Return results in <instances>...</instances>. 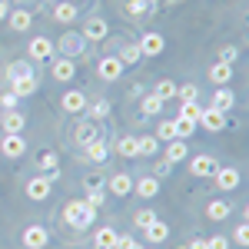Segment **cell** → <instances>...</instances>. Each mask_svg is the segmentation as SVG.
<instances>
[{
	"instance_id": "cell-3",
	"label": "cell",
	"mask_w": 249,
	"mask_h": 249,
	"mask_svg": "<svg viewBox=\"0 0 249 249\" xmlns=\"http://www.w3.org/2000/svg\"><path fill=\"white\" fill-rule=\"evenodd\" d=\"M136 47H140V53H143V57H156V53H163L166 40L150 30V34H143V37H140V43H136Z\"/></svg>"
},
{
	"instance_id": "cell-41",
	"label": "cell",
	"mask_w": 249,
	"mask_h": 249,
	"mask_svg": "<svg viewBox=\"0 0 249 249\" xmlns=\"http://www.w3.org/2000/svg\"><path fill=\"white\" fill-rule=\"evenodd\" d=\"M113 249H143V246L136 243L133 236H116V246Z\"/></svg>"
},
{
	"instance_id": "cell-11",
	"label": "cell",
	"mask_w": 249,
	"mask_h": 249,
	"mask_svg": "<svg viewBox=\"0 0 249 249\" xmlns=\"http://www.w3.org/2000/svg\"><path fill=\"white\" fill-rule=\"evenodd\" d=\"M190 170H193V176H213L216 173V160L213 156H196V160H190Z\"/></svg>"
},
{
	"instance_id": "cell-7",
	"label": "cell",
	"mask_w": 249,
	"mask_h": 249,
	"mask_svg": "<svg viewBox=\"0 0 249 249\" xmlns=\"http://www.w3.org/2000/svg\"><path fill=\"white\" fill-rule=\"evenodd\" d=\"M47 243H50V236H47V230H43V226H30V230H23V246L43 249Z\"/></svg>"
},
{
	"instance_id": "cell-15",
	"label": "cell",
	"mask_w": 249,
	"mask_h": 249,
	"mask_svg": "<svg viewBox=\"0 0 249 249\" xmlns=\"http://www.w3.org/2000/svg\"><path fill=\"white\" fill-rule=\"evenodd\" d=\"M143 232H146V239H150V243H163V239L170 236V226H166V223H160V219H153L150 226H143Z\"/></svg>"
},
{
	"instance_id": "cell-45",
	"label": "cell",
	"mask_w": 249,
	"mask_h": 249,
	"mask_svg": "<svg viewBox=\"0 0 249 249\" xmlns=\"http://www.w3.org/2000/svg\"><path fill=\"white\" fill-rule=\"evenodd\" d=\"M17 100H20L17 93H3V96H0V107H3V113H7V110H14V107H17Z\"/></svg>"
},
{
	"instance_id": "cell-34",
	"label": "cell",
	"mask_w": 249,
	"mask_h": 249,
	"mask_svg": "<svg viewBox=\"0 0 249 249\" xmlns=\"http://www.w3.org/2000/svg\"><path fill=\"white\" fill-rule=\"evenodd\" d=\"M153 96H160V100L166 103L170 96H176V87H173L170 80H160V83H156V93H153Z\"/></svg>"
},
{
	"instance_id": "cell-12",
	"label": "cell",
	"mask_w": 249,
	"mask_h": 249,
	"mask_svg": "<svg viewBox=\"0 0 249 249\" xmlns=\"http://www.w3.org/2000/svg\"><path fill=\"white\" fill-rule=\"evenodd\" d=\"M60 107H63L67 113H80V110L87 107V96L80 93V90H70V93H67L63 100H60Z\"/></svg>"
},
{
	"instance_id": "cell-26",
	"label": "cell",
	"mask_w": 249,
	"mask_h": 249,
	"mask_svg": "<svg viewBox=\"0 0 249 249\" xmlns=\"http://www.w3.org/2000/svg\"><path fill=\"white\" fill-rule=\"evenodd\" d=\"M166 160H170V163L186 160V143H183V140H170V146H166Z\"/></svg>"
},
{
	"instance_id": "cell-20",
	"label": "cell",
	"mask_w": 249,
	"mask_h": 249,
	"mask_svg": "<svg viewBox=\"0 0 249 249\" xmlns=\"http://www.w3.org/2000/svg\"><path fill=\"white\" fill-rule=\"evenodd\" d=\"M93 243H96V249H113L116 246V232L110 230V226H103V230H96Z\"/></svg>"
},
{
	"instance_id": "cell-29",
	"label": "cell",
	"mask_w": 249,
	"mask_h": 249,
	"mask_svg": "<svg viewBox=\"0 0 249 249\" xmlns=\"http://www.w3.org/2000/svg\"><path fill=\"white\" fill-rule=\"evenodd\" d=\"M116 153L120 156H140L136 153V136H123V140L116 143Z\"/></svg>"
},
{
	"instance_id": "cell-38",
	"label": "cell",
	"mask_w": 249,
	"mask_h": 249,
	"mask_svg": "<svg viewBox=\"0 0 249 249\" xmlns=\"http://www.w3.org/2000/svg\"><path fill=\"white\" fill-rule=\"evenodd\" d=\"M126 14H130V17L146 14V0H126Z\"/></svg>"
},
{
	"instance_id": "cell-5",
	"label": "cell",
	"mask_w": 249,
	"mask_h": 249,
	"mask_svg": "<svg viewBox=\"0 0 249 249\" xmlns=\"http://www.w3.org/2000/svg\"><path fill=\"white\" fill-rule=\"evenodd\" d=\"M50 190H53V179H50V176H34V179L27 183V196H30V199H47Z\"/></svg>"
},
{
	"instance_id": "cell-23",
	"label": "cell",
	"mask_w": 249,
	"mask_h": 249,
	"mask_svg": "<svg viewBox=\"0 0 249 249\" xmlns=\"http://www.w3.org/2000/svg\"><path fill=\"white\" fill-rule=\"evenodd\" d=\"M232 103H236V96H232L230 90H226V87H219V90H216V96H213V107H216V110H223V113H226V110H230Z\"/></svg>"
},
{
	"instance_id": "cell-43",
	"label": "cell",
	"mask_w": 249,
	"mask_h": 249,
	"mask_svg": "<svg viewBox=\"0 0 249 249\" xmlns=\"http://www.w3.org/2000/svg\"><path fill=\"white\" fill-rule=\"evenodd\" d=\"M206 249H230V239L226 236H210L206 239Z\"/></svg>"
},
{
	"instance_id": "cell-32",
	"label": "cell",
	"mask_w": 249,
	"mask_h": 249,
	"mask_svg": "<svg viewBox=\"0 0 249 249\" xmlns=\"http://www.w3.org/2000/svg\"><path fill=\"white\" fill-rule=\"evenodd\" d=\"M206 216H210V219H226V216H230V206L216 199V203H210V206H206Z\"/></svg>"
},
{
	"instance_id": "cell-36",
	"label": "cell",
	"mask_w": 249,
	"mask_h": 249,
	"mask_svg": "<svg viewBox=\"0 0 249 249\" xmlns=\"http://www.w3.org/2000/svg\"><path fill=\"white\" fill-rule=\"evenodd\" d=\"M160 110H163V100H160V96H146V100H143V113H160Z\"/></svg>"
},
{
	"instance_id": "cell-19",
	"label": "cell",
	"mask_w": 249,
	"mask_h": 249,
	"mask_svg": "<svg viewBox=\"0 0 249 249\" xmlns=\"http://www.w3.org/2000/svg\"><path fill=\"white\" fill-rule=\"evenodd\" d=\"M133 190L140 193V196H146V199H150V196H156V193H160V179H156V176H143Z\"/></svg>"
},
{
	"instance_id": "cell-14",
	"label": "cell",
	"mask_w": 249,
	"mask_h": 249,
	"mask_svg": "<svg viewBox=\"0 0 249 249\" xmlns=\"http://www.w3.org/2000/svg\"><path fill=\"white\" fill-rule=\"evenodd\" d=\"M23 126H27L23 113H17V110H7V113H3V133H20Z\"/></svg>"
},
{
	"instance_id": "cell-25",
	"label": "cell",
	"mask_w": 249,
	"mask_h": 249,
	"mask_svg": "<svg viewBox=\"0 0 249 249\" xmlns=\"http://www.w3.org/2000/svg\"><path fill=\"white\" fill-rule=\"evenodd\" d=\"M230 77H232V70H230V63H223V60H219V63H216V67L210 70V80L216 83V87H223V83H226Z\"/></svg>"
},
{
	"instance_id": "cell-48",
	"label": "cell",
	"mask_w": 249,
	"mask_h": 249,
	"mask_svg": "<svg viewBox=\"0 0 249 249\" xmlns=\"http://www.w3.org/2000/svg\"><path fill=\"white\" fill-rule=\"evenodd\" d=\"M170 170H173V163H170V160H163V163H156V173H160V176H166Z\"/></svg>"
},
{
	"instance_id": "cell-46",
	"label": "cell",
	"mask_w": 249,
	"mask_h": 249,
	"mask_svg": "<svg viewBox=\"0 0 249 249\" xmlns=\"http://www.w3.org/2000/svg\"><path fill=\"white\" fill-rule=\"evenodd\" d=\"M83 203H90V206H100V203H103V190H90V196H87V199H83Z\"/></svg>"
},
{
	"instance_id": "cell-37",
	"label": "cell",
	"mask_w": 249,
	"mask_h": 249,
	"mask_svg": "<svg viewBox=\"0 0 249 249\" xmlns=\"http://www.w3.org/2000/svg\"><path fill=\"white\" fill-rule=\"evenodd\" d=\"M156 136H160V140H176V130H173V120H166V123H160V126H156Z\"/></svg>"
},
{
	"instance_id": "cell-35",
	"label": "cell",
	"mask_w": 249,
	"mask_h": 249,
	"mask_svg": "<svg viewBox=\"0 0 249 249\" xmlns=\"http://www.w3.org/2000/svg\"><path fill=\"white\" fill-rule=\"evenodd\" d=\"M199 113H203V107H196V100H186L179 107V116H186V120H199Z\"/></svg>"
},
{
	"instance_id": "cell-44",
	"label": "cell",
	"mask_w": 249,
	"mask_h": 249,
	"mask_svg": "<svg viewBox=\"0 0 249 249\" xmlns=\"http://www.w3.org/2000/svg\"><path fill=\"white\" fill-rule=\"evenodd\" d=\"M176 93L183 96V103H186V100H196V96H199V90H196V87H193V83H186V87H179V90H176Z\"/></svg>"
},
{
	"instance_id": "cell-51",
	"label": "cell",
	"mask_w": 249,
	"mask_h": 249,
	"mask_svg": "<svg viewBox=\"0 0 249 249\" xmlns=\"http://www.w3.org/2000/svg\"><path fill=\"white\" fill-rule=\"evenodd\" d=\"M179 249H186V246H179Z\"/></svg>"
},
{
	"instance_id": "cell-17",
	"label": "cell",
	"mask_w": 249,
	"mask_h": 249,
	"mask_svg": "<svg viewBox=\"0 0 249 249\" xmlns=\"http://www.w3.org/2000/svg\"><path fill=\"white\" fill-rule=\"evenodd\" d=\"M110 190H113V196H126V193H133V179L126 173H116L110 179Z\"/></svg>"
},
{
	"instance_id": "cell-2",
	"label": "cell",
	"mask_w": 249,
	"mask_h": 249,
	"mask_svg": "<svg viewBox=\"0 0 249 249\" xmlns=\"http://www.w3.org/2000/svg\"><path fill=\"white\" fill-rule=\"evenodd\" d=\"M196 123H203L210 133H219V130H226V113H223V110H216V107H206V110L199 113Z\"/></svg>"
},
{
	"instance_id": "cell-39",
	"label": "cell",
	"mask_w": 249,
	"mask_h": 249,
	"mask_svg": "<svg viewBox=\"0 0 249 249\" xmlns=\"http://www.w3.org/2000/svg\"><path fill=\"white\" fill-rule=\"evenodd\" d=\"M133 219H136V226L143 230V226H150V223H153V219H156V213H153V210H140V213H136V216H133Z\"/></svg>"
},
{
	"instance_id": "cell-33",
	"label": "cell",
	"mask_w": 249,
	"mask_h": 249,
	"mask_svg": "<svg viewBox=\"0 0 249 249\" xmlns=\"http://www.w3.org/2000/svg\"><path fill=\"white\" fill-rule=\"evenodd\" d=\"M143 57V53H140V47H136V43H130V47H123V50H120V63H136V60Z\"/></svg>"
},
{
	"instance_id": "cell-4",
	"label": "cell",
	"mask_w": 249,
	"mask_h": 249,
	"mask_svg": "<svg viewBox=\"0 0 249 249\" xmlns=\"http://www.w3.org/2000/svg\"><path fill=\"white\" fill-rule=\"evenodd\" d=\"M0 150H3V156H7V160H17V156H23L27 143H23V136H20V133H3Z\"/></svg>"
},
{
	"instance_id": "cell-42",
	"label": "cell",
	"mask_w": 249,
	"mask_h": 249,
	"mask_svg": "<svg viewBox=\"0 0 249 249\" xmlns=\"http://www.w3.org/2000/svg\"><path fill=\"white\" fill-rule=\"evenodd\" d=\"M90 113H93V116H96V120H103V116L110 113V103H107V100H96L93 107H90Z\"/></svg>"
},
{
	"instance_id": "cell-40",
	"label": "cell",
	"mask_w": 249,
	"mask_h": 249,
	"mask_svg": "<svg viewBox=\"0 0 249 249\" xmlns=\"http://www.w3.org/2000/svg\"><path fill=\"white\" fill-rule=\"evenodd\" d=\"M232 243H239V246H246V243H249V226H246V223H239V226H236V232H232Z\"/></svg>"
},
{
	"instance_id": "cell-16",
	"label": "cell",
	"mask_w": 249,
	"mask_h": 249,
	"mask_svg": "<svg viewBox=\"0 0 249 249\" xmlns=\"http://www.w3.org/2000/svg\"><path fill=\"white\" fill-rule=\"evenodd\" d=\"M73 73H77V67H73V60H53V77L57 80H63V83H67V80H73Z\"/></svg>"
},
{
	"instance_id": "cell-18",
	"label": "cell",
	"mask_w": 249,
	"mask_h": 249,
	"mask_svg": "<svg viewBox=\"0 0 249 249\" xmlns=\"http://www.w3.org/2000/svg\"><path fill=\"white\" fill-rule=\"evenodd\" d=\"M93 140H100V130H96L93 123H77V143L80 146H87Z\"/></svg>"
},
{
	"instance_id": "cell-50",
	"label": "cell",
	"mask_w": 249,
	"mask_h": 249,
	"mask_svg": "<svg viewBox=\"0 0 249 249\" xmlns=\"http://www.w3.org/2000/svg\"><path fill=\"white\" fill-rule=\"evenodd\" d=\"M7 17V0H0V20Z\"/></svg>"
},
{
	"instance_id": "cell-1",
	"label": "cell",
	"mask_w": 249,
	"mask_h": 249,
	"mask_svg": "<svg viewBox=\"0 0 249 249\" xmlns=\"http://www.w3.org/2000/svg\"><path fill=\"white\" fill-rule=\"evenodd\" d=\"M63 219L73 226V230H87L90 223L96 219V210L90 206V203H83V199H77V203H70L67 210H63Z\"/></svg>"
},
{
	"instance_id": "cell-27",
	"label": "cell",
	"mask_w": 249,
	"mask_h": 249,
	"mask_svg": "<svg viewBox=\"0 0 249 249\" xmlns=\"http://www.w3.org/2000/svg\"><path fill=\"white\" fill-rule=\"evenodd\" d=\"M20 77H34V67L27 60H20L14 67H7V80H20Z\"/></svg>"
},
{
	"instance_id": "cell-28",
	"label": "cell",
	"mask_w": 249,
	"mask_h": 249,
	"mask_svg": "<svg viewBox=\"0 0 249 249\" xmlns=\"http://www.w3.org/2000/svg\"><path fill=\"white\" fill-rule=\"evenodd\" d=\"M40 166L50 173V179H57V176H60V160H57V153H43V156H40Z\"/></svg>"
},
{
	"instance_id": "cell-8",
	"label": "cell",
	"mask_w": 249,
	"mask_h": 249,
	"mask_svg": "<svg viewBox=\"0 0 249 249\" xmlns=\"http://www.w3.org/2000/svg\"><path fill=\"white\" fill-rule=\"evenodd\" d=\"M213 176H216L219 190H236V186H239V170H232V166H223V170L216 166V173H213Z\"/></svg>"
},
{
	"instance_id": "cell-9",
	"label": "cell",
	"mask_w": 249,
	"mask_h": 249,
	"mask_svg": "<svg viewBox=\"0 0 249 249\" xmlns=\"http://www.w3.org/2000/svg\"><path fill=\"white\" fill-rule=\"evenodd\" d=\"M96 70H100V77H103V80H116L120 73H123V63H120L116 57H103Z\"/></svg>"
},
{
	"instance_id": "cell-49",
	"label": "cell",
	"mask_w": 249,
	"mask_h": 249,
	"mask_svg": "<svg viewBox=\"0 0 249 249\" xmlns=\"http://www.w3.org/2000/svg\"><path fill=\"white\" fill-rule=\"evenodd\" d=\"M186 249H206V239H193V243H190Z\"/></svg>"
},
{
	"instance_id": "cell-13",
	"label": "cell",
	"mask_w": 249,
	"mask_h": 249,
	"mask_svg": "<svg viewBox=\"0 0 249 249\" xmlns=\"http://www.w3.org/2000/svg\"><path fill=\"white\" fill-rule=\"evenodd\" d=\"M50 53H53V43H50L47 37H34L30 40V57L34 60H47Z\"/></svg>"
},
{
	"instance_id": "cell-24",
	"label": "cell",
	"mask_w": 249,
	"mask_h": 249,
	"mask_svg": "<svg viewBox=\"0 0 249 249\" xmlns=\"http://www.w3.org/2000/svg\"><path fill=\"white\" fill-rule=\"evenodd\" d=\"M53 17H57L60 23H73V20H77V7H73V3H57V7H53Z\"/></svg>"
},
{
	"instance_id": "cell-10",
	"label": "cell",
	"mask_w": 249,
	"mask_h": 249,
	"mask_svg": "<svg viewBox=\"0 0 249 249\" xmlns=\"http://www.w3.org/2000/svg\"><path fill=\"white\" fill-rule=\"evenodd\" d=\"M10 93H17V96H34V93H37V77L10 80Z\"/></svg>"
},
{
	"instance_id": "cell-47",
	"label": "cell",
	"mask_w": 249,
	"mask_h": 249,
	"mask_svg": "<svg viewBox=\"0 0 249 249\" xmlns=\"http://www.w3.org/2000/svg\"><path fill=\"white\" fill-rule=\"evenodd\" d=\"M236 57H239V53H236V47H223V53H219V60H223V63H232Z\"/></svg>"
},
{
	"instance_id": "cell-30",
	"label": "cell",
	"mask_w": 249,
	"mask_h": 249,
	"mask_svg": "<svg viewBox=\"0 0 249 249\" xmlns=\"http://www.w3.org/2000/svg\"><path fill=\"white\" fill-rule=\"evenodd\" d=\"M136 153L153 156L156 153V136H140V140H136Z\"/></svg>"
},
{
	"instance_id": "cell-22",
	"label": "cell",
	"mask_w": 249,
	"mask_h": 249,
	"mask_svg": "<svg viewBox=\"0 0 249 249\" xmlns=\"http://www.w3.org/2000/svg\"><path fill=\"white\" fill-rule=\"evenodd\" d=\"M107 153H110V146H107L103 140H93V143H87V156H90L93 163H103V160H107Z\"/></svg>"
},
{
	"instance_id": "cell-21",
	"label": "cell",
	"mask_w": 249,
	"mask_h": 249,
	"mask_svg": "<svg viewBox=\"0 0 249 249\" xmlns=\"http://www.w3.org/2000/svg\"><path fill=\"white\" fill-rule=\"evenodd\" d=\"M173 130H176V140H186V136H193V130H196V120L176 116V120H173Z\"/></svg>"
},
{
	"instance_id": "cell-6",
	"label": "cell",
	"mask_w": 249,
	"mask_h": 249,
	"mask_svg": "<svg viewBox=\"0 0 249 249\" xmlns=\"http://www.w3.org/2000/svg\"><path fill=\"white\" fill-rule=\"evenodd\" d=\"M107 34H110V27H107V20H103V17H90V20H87V27H83V34H80V37H83V40H103Z\"/></svg>"
},
{
	"instance_id": "cell-31",
	"label": "cell",
	"mask_w": 249,
	"mask_h": 249,
	"mask_svg": "<svg viewBox=\"0 0 249 249\" xmlns=\"http://www.w3.org/2000/svg\"><path fill=\"white\" fill-rule=\"evenodd\" d=\"M27 27H30V14H27V10L10 14V30H27Z\"/></svg>"
}]
</instances>
